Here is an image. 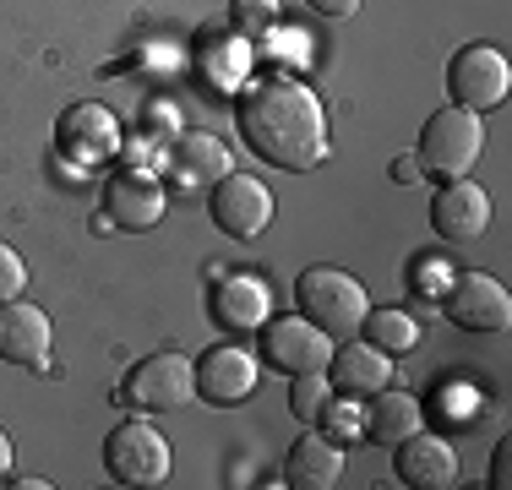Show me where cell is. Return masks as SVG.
<instances>
[{
	"mask_svg": "<svg viewBox=\"0 0 512 490\" xmlns=\"http://www.w3.org/2000/svg\"><path fill=\"white\" fill-rule=\"evenodd\" d=\"M240 137L262 164L289 169V175H306L327 158V115L322 98H316L300 77L289 71H267L240 93Z\"/></svg>",
	"mask_w": 512,
	"mask_h": 490,
	"instance_id": "obj_1",
	"label": "cell"
},
{
	"mask_svg": "<svg viewBox=\"0 0 512 490\" xmlns=\"http://www.w3.org/2000/svg\"><path fill=\"white\" fill-rule=\"evenodd\" d=\"M295 305L306 322H316L333 343L355 338L365 311H371V300H365L360 278L338 273V267H306V273L295 278Z\"/></svg>",
	"mask_w": 512,
	"mask_h": 490,
	"instance_id": "obj_2",
	"label": "cell"
},
{
	"mask_svg": "<svg viewBox=\"0 0 512 490\" xmlns=\"http://www.w3.org/2000/svg\"><path fill=\"white\" fill-rule=\"evenodd\" d=\"M480 153H485V126H480L474 109H458V104L436 109V115L425 120V131H420V147H414L420 169L436 175V180L469 175V169L480 164Z\"/></svg>",
	"mask_w": 512,
	"mask_h": 490,
	"instance_id": "obj_3",
	"label": "cell"
},
{
	"mask_svg": "<svg viewBox=\"0 0 512 490\" xmlns=\"http://www.w3.org/2000/svg\"><path fill=\"white\" fill-rule=\"evenodd\" d=\"M169 441L148 420H126L104 436V469L115 485H164L169 480Z\"/></svg>",
	"mask_w": 512,
	"mask_h": 490,
	"instance_id": "obj_4",
	"label": "cell"
},
{
	"mask_svg": "<svg viewBox=\"0 0 512 490\" xmlns=\"http://www.w3.org/2000/svg\"><path fill=\"white\" fill-rule=\"evenodd\" d=\"M512 88V71H507V55L496 44H463L453 60H447V93H453L458 109H496Z\"/></svg>",
	"mask_w": 512,
	"mask_h": 490,
	"instance_id": "obj_5",
	"label": "cell"
},
{
	"mask_svg": "<svg viewBox=\"0 0 512 490\" xmlns=\"http://www.w3.org/2000/svg\"><path fill=\"white\" fill-rule=\"evenodd\" d=\"M262 360L284 376H306V371H327L333 360V338L322 333L306 316H267L262 322Z\"/></svg>",
	"mask_w": 512,
	"mask_h": 490,
	"instance_id": "obj_6",
	"label": "cell"
},
{
	"mask_svg": "<svg viewBox=\"0 0 512 490\" xmlns=\"http://www.w3.org/2000/svg\"><path fill=\"white\" fill-rule=\"evenodd\" d=\"M197 392V371H191L186 354H148V360H137L126 371V382H120V398L137 403V409L148 414H164V409H180V403Z\"/></svg>",
	"mask_w": 512,
	"mask_h": 490,
	"instance_id": "obj_7",
	"label": "cell"
},
{
	"mask_svg": "<svg viewBox=\"0 0 512 490\" xmlns=\"http://www.w3.org/2000/svg\"><path fill=\"white\" fill-rule=\"evenodd\" d=\"M213 224L235 240H256L273 224V191L256 175H235L229 169L224 180H213Z\"/></svg>",
	"mask_w": 512,
	"mask_h": 490,
	"instance_id": "obj_8",
	"label": "cell"
},
{
	"mask_svg": "<svg viewBox=\"0 0 512 490\" xmlns=\"http://www.w3.org/2000/svg\"><path fill=\"white\" fill-rule=\"evenodd\" d=\"M442 305H447V316H453L463 333H502V327H512L507 289L496 284V278H485V273L453 278V289H447Z\"/></svg>",
	"mask_w": 512,
	"mask_h": 490,
	"instance_id": "obj_9",
	"label": "cell"
},
{
	"mask_svg": "<svg viewBox=\"0 0 512 490\" xmlns=\"http://www.w3.org/2000/svg\"><path fill=\"white\" fill-rule=\"evenodd\" d=\"M50 343H55V327L39 305L0 300V360L22 365V371H44L50 365Z\"/></svg>",
	"mask_w": 512,
	"mask_h": 490,
	"instance_id": "obj_10",
	"label": "cell"
},
{
	"mask_svg": "<svg viewBox=\"0 0 512 490\" xmlns=\"http://www.w3.org/2000/svg\"><path fill=\"white\" fill-rule=\"evenodd\" d=\"M431 224H436V235L453 240V245L480 240L485 224H491V196L474 186L469 175L447 180V186L436 191V202H431Z\"/></svg>",
	"mask_w": 512,
	"mask_h": 490,
	"instance_id": "obj_11",
	"label": "cell"
},
{
	"mask_svg": "<svg viewBox=\"0 0 512 490\" xmlns=\"http://www.w3.org/2000/svg\"><path fill=\"white\" fill-rule=\"evenodd\" d=\"M191 371H197V392L207 403H246L256 392V354L240 349V343H218V349H207Z\"/></svg>",
	"mask_w": 512,
	"mask_h": 490,
	"instance_id": "obj_12",
	"label": "cell"
},
{
	"mask_svg": "<svg viewBox=\"0 0 512 490\" xmlns=\"http://www.w3.org/2000/svg\"><path fill=\"white\" fill-rule=\"evenodd\" d=\"M327 382H333L338 398H371V392H382L393 382V354L371 349V343H355L344 338V349L333 343V360H327Z\"/></svg>",
	"mask_w": 512,
	"mask_h": 490,
	"instance_id": "obj_13",
	"label": "cell"
},
{
	"mask_svg": "<svg viewBox=\"0 0 512 490\" xmlns=\"http://www.w3.org/2000/svg\"><path fill=\"white\" fill-rule=\"evenodd\" d=\"M393 474L414 490H447V485H458V452L442 436L409 431L393 452Z\"/></svg>",
	"mask_w": 512,
	"mask_h": 490,
	"instance_id": "obj_14",
	"label": "cell"
},
{
	"mask_svg": "<svg viewBox=\"0 0 512 490\" xmlns=\"http://www.w3.org/2000/svg\"><path fill=\"white\" fill-rule=\"evenodd\" d=\"M60 153L77 158V164H99L104 153H115V115H109L104 104H93V98H82V104H71L66 115H60Z\"/></svg>",
	"mask_w": 512,
	"mask_h": 490,
	"instance_id": "obj_15",
	"label": "cell"
},
{
	"mask_svg": "<svg viewBox=\"0 0 512 490\" xmlns=\"http://www.w3.org/2000/svg\"><path fill=\"white\" fill-rule=\"evenodd\" d=\"M104 213L120 229H158L164 224V186L148 175H115L104 186Z\"/></svg>",
	"mask_w": 512,
	"mask_h": 490,
	"instance_id": "obj_16",
	"label": "cell"
},
{
	"mask_svg": "<svg viewBox=\"0 0 512 490\" xmlns=\"http://www.w3.org/2000/svg\"><path fill=\"white\" fill-rule=\"evenodd\" d=\"M284 480L295 490H333L344 480V452H338V441L306 431L289 447V463H284Z\"/></svg>",
	"mask_w": 512,
	"mask_h": 490,
	"instance_id": "obj_17",
	"label": "cell"
},
{
	"mask_svg": "<svg viewBox=\"0 0 512 490\" xmlns=\"http://www.w3.org/2000/svg\"><path fill=\"white\" fill-rule=\"evenodd\" d=\"M425 409L414 392H398L393 382H387L382 392H371V414H365V436L382 441V447H398L409 431H420Z\"/></svg>",
	"mask_w": 512,
	"mask_h": 490,
	"instance_id": "obj_18",
	"label": "cell"
},
{
	"mask_svg": "<svg viewBox=\"0 0 512 490\" xmlns=\"http://www.w3.org/2000/svg\"><path fill=\"white\" fill-rule=\"evenodd\" d=\"M267 311H273V300H267V284H256V278H224V284H218L213 316H218L224 327H235V333H251V327L267 322Z\"/></svg>",
	"mask_w": 512,
	"mask_h": 490,
	"instance_id": "obj_19",
	"label": "cell"
},
{
	"mask_svg": "<svg viewBox=\"0 0 512 490\" xmlns=\"http://www.w3.org/2000/svg\"><path fill=\"white\" fill-rule=\"evenodd\" d=\"M175 169L191 186H213V180L229 175V147L218 137H207V131H186V137L175 142Z\"/></svg>",
	"mask_w": 512,
	"mask_h": 490,
	"instance_id": "obj_20",
	"label": "cell"
},
{
	"mask_svg": "<svg viewBox=\"0 0 512 490\" xmlns=\"http://www.w3.org/2000/svg\"><path fill=\"white\" fill-rule=\"evenodd\" d=\"M360 333L371 349H382V354H409L414 343H420V327H414V316L409 311H393V305H382V311H365V322H360Z\"/></svg>",
	"mask_w": 512,
	"mask_h": 490,
	"instance_id": "obj_21",
	"label": "cell"
},
{
	"mask_svg": "<svg viewBox=\"0 0 512 490\" xmlns=\"http://www.w3.org/2000/svg\"><path fill=\"white\" fill-rule=\"evenodd\" d=\"M338 392L333 382H327V371H306V376H295V392H289V409H295V420H306L316 425L327 414V403H333Z\"/></svg>",
	"mask_w": 512,
	"mask_h": 490,
	"instance_id": "obj_22",
	"label": "cell"
},
{
	"mask_svg": "<svg viewBox=\"0 0 512 490\" xmlns=\"http://www.w3.org/2000/svg\"><path fill=\"white\" fill-rule=\"evenodd\" d=\"M235 22L246 39H262L273 28V0H235Z\"/></svg>",
	"mask_w": 512,
	"mask_h": 490,
	"instance_id": "obj_23",
	"label": "cell"
},
{
	"mask_svg": "<svg viewBox=\"0 0 512 490\" xmlns=\"http://www.w3.org/2000/svg\"><path fill=\"white\" fill-rule=\"evenodd\" d=\"M22 284H28V267H22V256L11 251V245H0V300H17Z\"/></svg>",
	"mask_w": 512,
	"mask_h": 490,
	"instance_id": "obj_24",
	"label": "cell"
},
{
	"mask_svg": "<svg viewBox=\"0 0 512 490\" xmlns=\"http://www.w3.org/2000/svg\"><path fill=\"white\" fill-rule=\"evenodd\" d=\"M316 425H327V436H355V409H344V403H327V414Z\"/></svg>",
	"mask_w": 512,
	"mask_h": 490,
	"instance_id": "obj_25",
	"label": "cell"
},
{
	"mask_svg": "<svg viewBox=\"0 0 512 490\" xmlns=\"http://www.w3.org/2000/svg\"><path fill=\"white\" fill-rule=\"evenodd\" d=\"M507 469H512V441H502V447H496V458H491V485H496V490H507V485H512V474H507Z\"/></svg>",
	"mask_w": 512,
	"mask_h": 490,
	"instance_id": "obj_26",
	"label": "cell"
},
{
	"mask_svg": "<svg viewBox=\"0 0 512 490\" xmlns=\"http://www.w3.org/2000/svg\"><path fill=\"white\" fill-rule=\"evenodd\" d=\"M393 180H398V186H414V180H420V158H414V153L393 158Z\"/></svg>",
	"mask_w": 512,
	"mask_h": 490,
	"instance_id": "obj_27",
	"label": "cell"
},
{
	"mask_svg": "<svg viewBox=\"0 0 512 490\" xmlns=\"http://www.w3.org/2000/svg\"><path fill=\"white\" fill-rule=\"evenodd\" d=\"M316 11H322V17H355L360 11V0H311Z\"/></svg>",
	"mask_w": 512,
	"mask_h": 490,
	"instance_id": "obj_28",
	"label": "cell"
},
{
	"mask_svg": "<svg viewBox=\"0 0 512 490\" xmlns=\"http://www.w3.org/2000/svg\"><path fill=\"white\" fill-rule=\"evenodd\" d=\"M6 469H11V436L0 431V474H6Z\"/></svg>",
	"mask_w": 512,
	"mask_h": 490,
	"instance_id": "obj_29",
	"label": "cell"
}]
</instances>
